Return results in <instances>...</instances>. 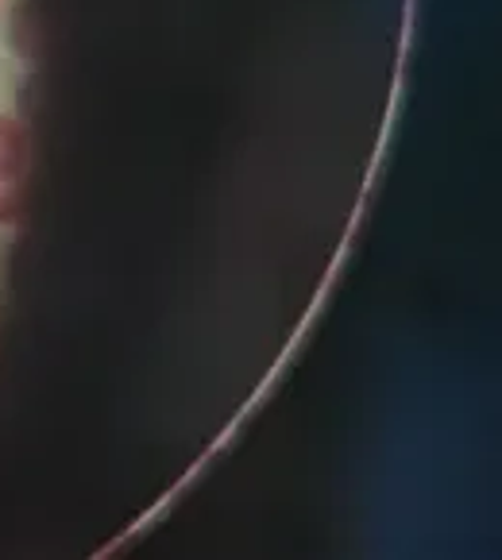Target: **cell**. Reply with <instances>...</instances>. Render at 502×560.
Returning a JSON list of instances; mask_svg holds the SVG:
<instances>
[{
  "instance_id": "7a4b0ae2",
  "label": "cell",
  "mask_w": 502,
  "mask_h": 560,
  "mask_svg": "<svg viewBox=\"0 0 502 560\" xmlns=\"http://www.w3.org/2000/svg\"><path fill=\"white\" fill-rule=\"evenodd\" d=\"M20 217H24V186L0 178V229H16Z\"/></svg>"
},
{
  "instance_id": "6da1fadb",
  "label": "cell",
  "mask_w": 502,
  "mask_h": 560,
  "mask_svg": "<svg viewBox=\"0 0 502 560\" xmlns=\"http://www.w3.org/2000/svg\"><path fill=\"white\" fill-rule=\"evenodd\" d=\"M27 128L16 120V116L0 113V178H12V182H24L27 174Z\"/></svg>"
}]
</instances>
